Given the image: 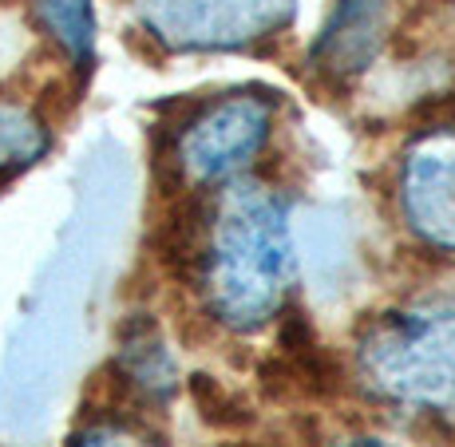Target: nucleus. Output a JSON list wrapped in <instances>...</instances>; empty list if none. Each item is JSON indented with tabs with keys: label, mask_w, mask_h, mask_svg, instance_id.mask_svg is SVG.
<instances>
[{
	"label": "nucleus",
	"mask_w": 455,
	"mask_h": 447,
	"mask_svg": "<svg viewBox=\"0 0 455 447\" xmlns=\"http://www.w3.org/2000/svg\"><path fill=\"white\" fill-rule=\"evenodd\" d=\"M119 376L139 392L143 400H166L179 384V368L151 321H131L119 337Z\"/></svg>",
	"instance_id": "0eeeda50"
},
{
	"label": "nucleus",
	"mask_w": 455,
	"mask_h": 447,
	"mask_svg": "<svg viewBox=\"0 0 455 447\" xmlns=\"http://www.w3.org/2000/svg\"><path fill=\"white\" fill-rule=\"evenodd\" d=\"M384 40V12L380 0H340L329 28L321 32L313 48V72L329 84H348L372 64Z\"/></svg>",
	"instance_id": "423d86ee"
},
{
	"label": "nucleus",
	"mask_w": 455,
	"mask_h": 447,
	"mask_svg": "<svg viewBox=\"0 0 455 447\" xmlns=\"http://www.w3.org/2000/svg\"><path fill=\"white\" fill-rule=\"evenodd\" d=\"M139 24L171 52L246 48L293 16V0H139Z\"/></svg>",
	"instance_id": "20e7f679"
},
{
	"label": "nucleus",
	"mask_w": 455,
	"mask_h": 447,
	"mask_svg": "<svg viewBox=\"0 0 455 447\" xmlns=\"http://www.w3.org/2000/svg\"><path fill=\"white\" fill-rule=\"evenodd\" d=\"M400 210L419 242L455 253V127H435L408 147Z\"/></svg>",
	"instance_id": "39448f33"
},
{
	"label": "nucleus",
	"mask_w": 455,
	"mask_h": 447,
	"mask_svg": "<svg viewBox=\"0 0 455 447\" xmlns=\"http://www.w3.org/2000/svg\"><path fill=\"white\" fill-rule=\"evenodd\" d=\"M274 103L258 92H230L210 100L182 123L174 139V163L190 182H230L253 163V155L269 143Z\"/></svg>",
	"instance_id": "7ed1b4c3"
},
{
	"label": "nucleus",
	"mask_w": 455,
	"mask_h": 447,
	"mask_svg": "<svg viewBox=\"0 0 455 447\" xmlns=\"http://www.w3.org/2000/svg\"><path fill=\"white\" fill-rule=\"evenodd\" d=\"M332 447H388V443H384V440H369V435H356V440H340Z\"/></svg>",
	"instance_id": "9b49d317"
},
{
	"label": "nucleus",
	"mask_w": 455,
	"mask_h": 447,
	"mask_svg": "<svg viewBox=\"0 0 455 447\" xmlns=\"http://www.w3.org/2000/svg\"><path fill=\"white\" fill-rule=\"evenodd\" d=\"M48 143L52 135L40 111L0 95V179H12V174L36 166L48 155Z\"/></svg>",
	"instance_id": "6e6552de"
},
{
	"label": "nucleus",
	"mask_w": 455,
	"mask_h": 447,
	"mask_svg": "<svg viewBox=\"0 0 455 447\" xmlns=\"http://www.w3.org/2000/svg\"><path fill=\"white\" fill-rule=\"evenodd\" d=\"M356 372L388 404L455 419V309L416 305L376 317L356 337Z\"/></svg>",
	"instance_id": "f03ea898"
},
{
	"label": "nucleus",
	"mask_w": 455,
	"mask_h": 447,
	"mask_svg": "<svg viewBox=\"0 0 455 447\" xmlns=\"http://www.w3.org/2000/svg\"><path fill=\"white\" fill-rule=\"evenodd\" d=\"M72 447H159L155 440H147L143 432H135L131 424H95L84 435H76Z\"/></svg>",
	"instance_id": "9d476101"
},
{
	"label": "nucleus",
	"mask_w": 455,
	"mask_h": 447,
	"mask_svg": "<svg viewBox=\"0 0 455 447\" xmlns=\"http://www.w3.org/2000/svg\"><path fill=\"white\" fill-rule=\"evenodd\" d=\"M198 285L210 317L234 332H258L282 313L293 285L282 195L261 182H230L218 195L198 253Z\"/></svg>",
	"instance_id": "f257e3e1"
},
{
	"label": "nucleus",
	"mask_w": 455,
	"mask_h": 447,
	"mask_svg": "<svg viewBox=\"0 0 455 447\" xmlns=\"http://www.w3.org/2000/svg\"><path fill=\"white\" fill-rule=\"evenodd\" d=\"M44 32L64 48L76 68L92 64L95 52V4L92 0H32Z\"/></svg>",
	"instance_id": "1a4fd4ad"
}]
</instances>
